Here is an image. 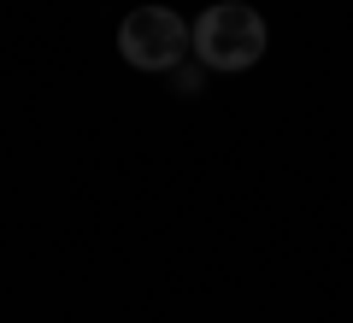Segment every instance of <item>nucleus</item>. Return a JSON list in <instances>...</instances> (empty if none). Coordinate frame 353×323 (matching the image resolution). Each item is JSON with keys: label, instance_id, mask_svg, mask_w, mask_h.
Instances as JSON below:
<instances>
[{"label": "nucleus", "instance_id": "obj_2", "mask_svg": "<svg viewBox=\"0 0 353 323\" xmlns=\"http://www.w3.org/2000/svg\"><path fill=\"white\" fill-rule=\"evenodd\" d=\"M118 53L136 71H176L194 53V30L171 12V6H136L118 24Z\"/></svg>", "mask_w": 353, "mask_h": 323}, {"label": "nucleus", "instance_id": "obj_1", "mask_svg": "<svg viewBox=\"0 0 353 323\" xmlns=\"http://www.w3.org/2000/svg\"><path fill=\"white\" fill-rule=\"evenodd\" d=\"M265 53V18L248 0H218L194 18V59L212 71H248Z\"/></svg>", "mask_w": 353, "mask_h": 323}]
</instances>
